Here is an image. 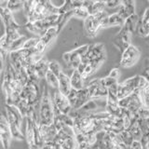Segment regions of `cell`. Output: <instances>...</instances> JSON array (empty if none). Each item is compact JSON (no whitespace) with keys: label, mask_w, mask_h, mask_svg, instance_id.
I'll list each match as a JSON object with an SVG mask.
<instances>
[{"label":"cell","mask_w":149,"mask_h":149,"mask_svg":"<svg viewBox=\"0 0 149 149\" xmlns=\"http://www.w3.org/2000/svg\"><path fill=\"white\" fill-rule=\"evenodd\" d=\"M140 57H141V52L139 49L136 46L130 44L121 54L120 66L123 68L132 67L139 62Z\"/></svg>","instance_id":"obj_11"},{"label":"cell","mask_w":149,"mask_h":149,"mask_svg":"<svg viewBox=\"0 0 149 149\" xmlns=\"http://www.w3.org/2000/svg\"><path fill=\"white\" fill-rule=\"evenodd\" d=\"M58 90L63 92V94L68 95L69 92L72 90L71 78L66 74H64L63 71L59 74V88Z\"/></svg>","instance_id":"obj_24"},{"label":"cell","mask_w":149,"mask_h":149,"mask_svg":"<svg viewBox=\"0 0 149 149\" xmlns=\"http://www.w3.org/2000/svg\"><path fill=\"white\" fill-rule=\"evenodd\" d=\"M12 13L8 8H1V19L4 23L5 29H9V28H16L20 29L21 25L15 21Z\"/></svg>","instance_id":"obj_21"},{"label":"cell","mask_w":149,"mask_h":149,"mask_svg":"<svg viewBox=\"0 0 149 149\" xmlns=\"http://www.w3.org/2000/svg\"><path fill=\"white\" fill-rule=\"evenodd\" d=\"M107 14H109L106 10L99 12L97 14H91L86 19H84V31L88 37H95L98 34V32L102 28L101 22L102 19L105 17Z\"/></svg>","instance_id":"obj_7"},{"label":"cell","mask_w":149,"mask_h":149,"mask_svg":"<svg viewBox=\"0 0 149 149\" xmlns=\"http://www.w3.org/2000/svg\"><path fill=\"white\" fill-rule=\"evenodd\" d=\"M138 33L143 37L149 36V8L144 10L141 18V22L138 27Z\"/></svg>","instance_id":"obj_25"},{"label":"cell","mask_w":149,"mask_h":149,"mask_svg":"<svg viewBox=\"0 0 149 149\" xmlns=\"http://www.w3.org/2000/svg\"><path fill=\"white\" fill-rule=\"evenodd\" d=\"M58 34H59V32L57 29V26L54 25V26L49 27V29L45 32V34L42 35L39 37L38 42H37L36 46L34 48L36 52L39 54H45L46 49H48V47L55 40Z\"/></svg>","instance_id":"obj_12"},{"label":"cell","mask_w":149,"mask_h":149,"mask_svg":"<svg viewBox=\"0 0 149 149\" xmlns=\"http://www.w3.org/2000/svg\"><path fill=\"white\" fill-rule=\"evenodd\" d=\"M60 14H53V15L48 16L41 20H37L34 22H27L24 27L32 34L40 37L42 35L45 34V32L49 27L57 24L58 19Z\"/></svg>","instance_id":"obj_5"},{"label":"cell","mask_w":149,"mask_h":149,"mask_svg":"<svg viewBox=\"0 0 149 149\" xmlns=\"http://www.w3.org/2000/svg\"><path fill=\"white\" fill-rule=\"evenodd\" d=\"M49 61H48L45 56L43 58H41L38 62L36 63L35 64V77L37 79L45 78L46 74L49 70Z\"/></svg>","instance_id":"obj_23"},{"label":"cell","mask_w":149,"mask_h":149,"mask_svg":"<svg viewBox=\"0 0 149 149\" xmlns=\"http://www.w3.org/2000/svg\"><path fill=\"white\" fill-rule=\"evenodd\" d=\"M74 135H76L77 148H91L88 134L76 128H74Z\"/></svg>","instance_id":"obj_26"},{"label":"cell","mask_w":149,"mask_h":149,"mask_svg":"<svg viewBox=\"0 0 149 149\" xmlns=\"http://www.w3.org/2000/svg\"><path fill=\"white\" fill-rule=\"evenodd\" d=\"M53 102L55 109H57L63 114H70V112L72 111L73 106L70 102L67 95L63 94V92H61L59 90L55 91L53 95Z\"/></svg>","instance_id":"obj_16"},{"label":"cell","mask_w":149,"mask_h":149,"mask_svg":"<svg viewBox=\"0 0 149 149\" xmlns=\"http://www.w3.org/2000/svg\"><path fill=\"white\" fill-rule=\"evenodd\" d=\"M125 19L116 11L112 14H107L105 17L102 19L101 26L102 28H107V27H113V26H122L125 22Z\"/></svg>","instance_id":"obj_20"},{"label":"cell","mask_w":149,"mask_h":149,"mask_svg":"<svg viewBox=\"0 0 149 149\" xmlns=\"http://www.w3.org/2000/svg\"><path fill=\"white\" fill-rule=\"evenodd\" d=\"M81 5H82V0H64L63 4L61 7H59L60 8L59 14H62L70 10H74V8L81 6Z\"/></svg>","instance_id":"obj_28"},{"label":"cell","mask_w":149,"mask_h":149,"mask_svg":"<svg viewBox=\"0 0 149 149\" xmlns=\"http://www.w3.org/2000/svg\"><path fill=\"white\" fill-rule=\"evenodd\" d=\"M45 79L48 86L54 88V90H58L59 88V77L56 74H54L51 70H48Z\"/></svg>","instance_id":"obj_30"},{"label":"cell","mask_w":149,"mask_h":149,"mask_svg":"<svg viewBox=\"0 0 149 149\" xmlns=\"http://www.w3.org/2000/svg\"><path fill=\"white\" fill-rule=\"evenodd\" d=\"M119 134H120V137H121V140H122V142L128 146V148H130V144H132V143L134 140L132 134L130 133V132L129 130H126V129L123 130Z\"/></svg>","instance_id":"obj_34"},{"label":"cell","mask_w":149,"mask_h":149,"mask_svg":"<svg viewBox=\"0 0 149 149\" xmlns=\"http://www.w3.org/2000/svg\"><path fill=\"white\" fill-rule=\"evenodd\" d=\"M137 24H138V16L134 13L132 15H130L129 18L126 19L124 24L121 26V29L114 37L113 43L121 52H123L132 44V35L135 29H136Z\"/></svg>","instance_id":"obj_1"},{"label":"cell","mask_w":149,"mask_h":149,"mask_svg":"<svg viewBox=\"0 0 149 149\" xmlns=\"http://www.w3.org/2000/svg\"><path fill=\"white\" fill-rule=\"evenodd\" d=\"M42 96V92H40V88L37 79L30 78L23 88L21 92V98L25 100L30 105L36 107V104H39Z\"/></svg>","instance_id":"obj_6"},{"label":"cell","mask_w":149,"mask_h":149,"mask_svg":"<svg viewBox=\"0 0 149 149\" xmlns=\"http://www.w3.org/2000/svg\"><path fill=\"white\" fill-rule=\"evenodd\" d=\"M118 12L125 20L135 13V0H122L118 8Z\"/></svg>","instance_id":"obj_22"},{"label":"cell","mask_w":149,"mask_h":149,"mask_svg":"<svg viewBox=\"0 0 149 149\" xmlns=\"http://www.w3.org/2000/svg\"><path fill=\"white\" fill-rule=\"evenodd\" d=\"M59 7L54 6L50 0H37L34 8L25 14V16L27 18V22H34L53 14H59Z\"/></svg>","instance_id":"obj_4"},{"label":"cell","mask_w":149,"mask_h":149,"mask_svg":"<svg viewBox=\"0 0 149 149\" xmlns=\"http://www.w3.org/2000/svg\"><path fill=\"white\" fill-rule=\"evenodd\" d=\"M12 134L10 132V128L8 122L7 116L5 112L3 111L1 116V121H0V142H1L3 148H8L10 146Z\"/></svg>","instance_id":"obj_17"},{"label":"cell","mask_w":149,"mask_h":149,"mask_svg":"<svg viewBox=\"0 0 149 149\" xmlns=\"http://www.w3.org/2000/svg\"><path fill=\"white\" fill-rule=\"evenodd\" d=\"M129 130L130 132V133L132 134V136L134 139H136V140H141L142 137H143V130L141 129V127L139 126L138 122L137 121H135L134 123L132 124V126L129 128Z\"/></svg>","instance_id":"obj_33"},{"label":"cell","mask_w":149,"mask_h":149,"mask_svg":"<svg viewBox=\"0 0 149 149\" xmlns=\"http://www.w3.org/2000/svg\"><path fill=\"white\" fill-rule=\"evenodd\" d=\"M130 148H134V149L143 148V143H142V142H141V140H136V139H134V140H133V142L132 143V144H130Z\"/></svg>","instance_id":"obj_40"},{"label":"cell","mask_w":149,"mask_h":149,"mask_svg":"<svg viewBox=\"0 0 149 149\" xmlns=\"http://www.w3.org/2000/svg\"><path fill=\"white\" fill-rule=\"evenodd\" d=\"M4 112L6 114L7 119L9 126H17V127L22 129V121H23V115L21 113L18 107L15 104H5Z\"/></svg>","instance_id":"obj_14"},{"label":"cell","mask_w":149,"mask_h":149,"mask_svg":"<svg viewBox=\"0 0 149 149\" xmlns=\"http://www.w3.org/2000/svg\"><path fill=\"white\" fill-rule=\"evenodd\" d=\"M148 1H149V0H148Z\"/></svg>","instance_id":"obj_47"},{"label":"cell","mask_w":149,"mask_h":149,"mask_svg":"<svg viewBox=\"0 0 149 149\" xmlns=\"http://www.w3.org/2000/svg\"><path fill=\"white\" fill-rule=\"evenodd\" d=\"M146 148H149V142H148V144H147V147Z\"/></svg>","instance_id":"obj_45"},{"label":"cell","mask_w":149,"mask_h":149,"mask_svg":"<svg viewBox=\"0 0 149 149\" xmlns=\"http://www.w3.org/2000/svg\"><path fill=\"white\" fill-rule=\"evenodd\" d=\"M39 132H40V135H41L42 141H43V144H44L45 143L53 141L55 137L57 136L58 130L55 127V125L53 123L48 125V124L39 122Z\"/></svg>","instance_id":"obj_19"},{"label":"cell","mask_w":149,"mask_h":149,"mask_svg":"<svg viewBox=\"0 0 149 149\" xmlns=\"http://www.w3.org/2000/svg\"><path fill=\"white\" fill-rule=\"evenodd\" d=\"M25 141L30 148H43L39 132V118L36 109L30 116H26V128H25Z\"/></svg>","instance_id":"obj_2"},{"label":"cell","mask_w":149,"mask_h":149,"mask_svg":"<svg viewBox=\"0 0 149 149\" xmlns=\"http://www.w3.org/2000/svg\"><path fill=\"white\" fill-rule=\"evenodd\" d=\"M67 97L73 106V109L80 108L81 106H83L87 102L91 99L87 86L84 87L83 88H80V90H76V88H72V90L69 92Z\"/></svg>","instance_id":"obj_10"},{"label":"cell","mask_w":149,"mask_h":149,"mask_svg":"<svg viewBox=\"0 0 149 149\" xmlns=\"http://www.w3.org/2000/svg\"><path fill=\"white\" fill-rule=\"evenodd\" d=\"M23 5H24V1H22V0H8L7 8L11 12H16L23 9Z\"/></svg>","instance_id":"obj_32"},{"label":"cell","mask_w":149,"mask_h":149,"mask_svg":"<svg viewBox=\"0 0 149 149\" xmlns=\"http://www.w3.org/2000/svg\"><path fill=\"white\" fill-rule=\"evenodd\" d=\"M106 4L105 3H102V2H100V1H97V0H94V2H93L91 8H90V14H97L99 12H102L105 10L106 8Z\"/></svg>","instance_id":"obj_35"},{"label":"cell","mask_w":149,"mask_h":149,"mask_svg":"<svg viewBox=\"0 0 149 149\" xmlns=\"http://www.w3.org/2000/svg\"><path fill=\"white\" fill-rule=\"evenodd\" d=\"M8 0H0V7L1 8H7Z\"/></svg>","instance_id":"obj_42"},{"label":"cell","mask_w":149,"mask_h":149,"mask_svg":"<svg viewBox=\"0 0 149 149\" xmlns=\"http://www.w3.org/2000/svg\"><path fill=\"white\" fill-rule=\"evenodd\" d=\"M87 88L91 99H102V98H106L108 95V88L102 81V78H96L91 80L87 85Z\"/></svg>","instance_id":"obj_15"},{"label":"cell","mask_w":149,"mask_h":149,"mask_svg":"<svg viewBox=\"0 0 149 149\" xmlns=\"http://www.w3.org/2000/svg\"><path fill=\"white\" fill-rule=\"evenodd\" d=\"M49 69L51 70L54 74H56L59 77V74L62 72V67L61 64L57 62V61H49Z\"/></svg>","instance_id":"obj_37"},{"label":"cell","mask_w":149,"mask_h":149,"mask_svg":"<svg viewBox=\"0 0 149 149\" xmlns=\"http://www.w3.org/2000/svg\"><path fill=\"white\" fill-rule=\"evenodd\" d=\"M139 94L141 96V99L143 102V104L144 108L149 110V82L146 84V86L138 90Z\"/></svg>","instance_id":"obj_31"},{"label":"cell","mask_w":149,"mask_h":149,"mask_svg":"<svg viewBox=\"0 0 149 149\" xmlns=\"http://www.w3.org/2000/svg\"><path fill=\"white\" fill-rule=\"evenodd\" d=\"M148 38H149V36H148Z\"/></svg>","instance_id":"obj_46"},{"label":"cell","mask_w":149,"mask_h":149,"mask_svg":"<svg viewBox=\"0 0 149 149\" xmlns=\"http://www.w3.org/2000/svg\"><path fill=\"white\" fill-rule=\"evenodd\" d=\"M97 1H100V2H102V3H105L107 2V0H97Z\"/></svg>","instance_id":"obj_44"},{"label":"cell","mask_w":149,"mask_h":149,"mask_svg":"<svg viewBox=\"0 0 149 149\" xmlns=\"http://www.w3.org/2000/svg\"><path fill=\"white\" fill-rule=\"evenodd\" d=\"M95 60H105V48L104 44L95 43L90 45L85 57L82 61L88 63Z\"/></svg>","instance_id":"obj_18"},{"label":"cell","mask_w":149,"mask_h":149,"mask_svg":"<svg viewBox=\"0 0 149 149\" xmlns=\"http://www.w3.org/2000/svg\"><path fill=\"white\" fill-rule=\"evenodd\" d=\"M109 76L110 77H114V78H116V79H119V77H120V71H119V69L118 68H113L110 71V73H109Z\"/></svg>","instance_id":"obj_41"},{"label":"cell","mask_w":149,"mask_h":149,"mask_svg":"<svg viewBox=\"0 0 149 149\" xmlns=\"http://www.w3.org/2000/svg\"><path fill=\"white\" fill-rule=\"evenodd\" d=\"M71 84H72V88H76V90H80L85 87L84 85V82H85V79L83 78L82 74L78 71V69H74V71L72 72L71 77Z\"/></svg>","instance_id":"obj_27"},{"label":"cell","mask_w":149,"mask_h":149,"mask_svg":"<svg viewBox=\"0 0 149 149\" xmlns=\"http://www.w3.org/2000/svg\"><path fill=\"white\" fill-rule=\"evenodd\" d=\"M140 79H141V74H136V76L129 77L123 82L119 83L118 87V99L121 100L136 91L140 87Z\"/></svg>","instance_id":"obj_9"},{"label":"cell","mask_w":149,"mask_h":149,"mask_svg":"<svg viewBox=\"0 0 149 149\" xmlns=\"http://www.w3.org/2000/svg\"><path fill=\"white\" fill-rule=\"evenodd\" d=\"M88 47H90V45L85 44L71 51L63 53V59L64 61V63H66V65H68V67L73 69H77L78 67V65L82 62L83 58L85 57V55L88 49Z\"/></svg>","instance_id":"obj_8"},{"label":"cell","mask_w":149,"mask_h":149,"mask_svg":"<svg viewBox=\"0 0 149 149\" xmlns=\"http://www.w3.org/2000/svg\"><path fill=\"white\" fill-rule=\"evenodd\" d=\"M102 81L104 82V84L107 87V88L112 87V86H114V85H116V84L119 83L118 79H116L114 77H110L109 74L107 77H102Z\"/></svg>","instance_id":"obj_38"},{"label":"cell","mask_w":149,"mask_h":149,"mask_svg":"<svg viewBox=\"0 0 149 149\" xmlns=\"http://www.w3.org/2000/svg\"><path fill=\"white\" fill-rule=\"evenodd\" d=\"M144 68L149 71V58H146L144 61Z\"/></svg>","instance_id":"obj_43"},{"label":"cell","mask_w":149,"mask_h":149,"mask_svg":"<svg viewBox=\"0 0 149 149\" xmlns=\"http://www.w3.org/2000/svg\"><path fill=\"white\" fill-rule=\"evenodd\" d=\"M74 16L77 17V18L83 19V20L84 19H86L88 15H91L88 9L85 6H83V5L77 7V8H74Z\"/></svg>","instance_id":"obj_36"},{"label":"cell","mask_w":149,"mask_h":149,"mask_svg":"<svg viewBox=\"0 0 149 149\" xmlns=\"http://www.w3.org/2000/svg\"><path fill=\"white\" fill-rule=\"evenodd\" d=\"M73 16H74V10H70V11H67V12H64V13L60 14V15H59V19H58V22H57V24H56L59 33L62 31V29H63V28L65 25H66V23L69 22V20Z\"/></svg>","instance_id":"obj_29"},{"label":"cell","mask_w":149,"mask_h":149,"mask_svg":"<svg viewBox=\"0 0 149 149\" xmlns=\"http://www.w3.org/2000/svg\"><path fill=\"white\" fill-rule=\"evenodd\" d=\"M38 118L40 123L52 124L55 116V107L53 98L51 97L48 87L44 86L42 91V96L38 104Z\"/></svg>","instance_id":"obj_3"},{"label":"cell","mask_w":149,"mask_h":149,"mask_svg":"<svg viewBox=\"0 0 149 149\" xmlns=\"http://www.w3.org/2000/svg\"><path fill=\"white\" fill-rule=\"evenodd\" d=\"M122 0H107L106 2V7L108 8H118Z\"/></svg>","instance_id":"obj_39"},{"label":"cell","mask_w":149,"mask_h":149,"mask_svg":"<svg viewBox=\"0 0 149 149\" xmlns=\"http://www.w3.org/2000/svg\"><path fill=\"white\" fill-rule=\"evenodd\" d=\"M119 105L122 107V108L128 109L129 111L134 112V113H138V112L143 107L141 96L139 94L138 90L136 91H134L133 93H132L130 96L119 100Z\"/></svg>","instance_id":"obj_13"}]
</instances>
